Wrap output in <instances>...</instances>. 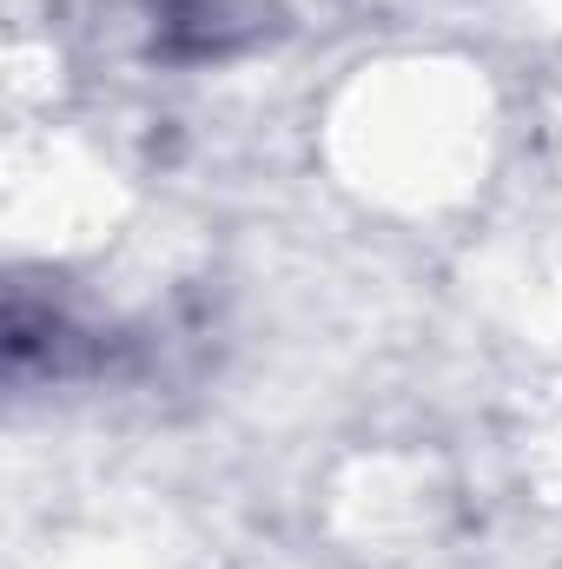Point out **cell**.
I'll use <instances>...</instances> for the list:
<instances>
[{"label": "cell", "mask_w": 562, "mask_h": 569, "mask_svg": "<svg viewBox=\"0 0 562 569\" xmlns=\"http://www.w3.org/2000/svg\"><path fill=\"white\" fill-rule=\"evenodd\" d=\"M284 20V0H152L159 53L172 60H225L239 47H259Z\"/></svg>", "instance_id": "obj_1"}]
</instances>
